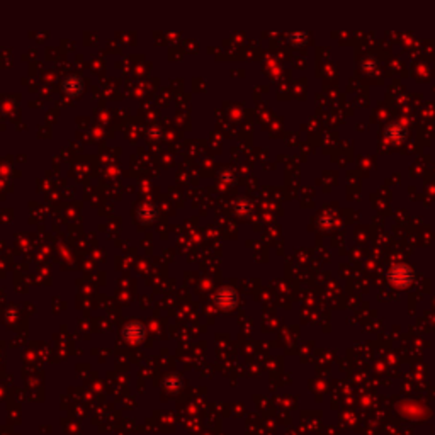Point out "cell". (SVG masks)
Instances as JSON below:
<instances>
[{"label":"cell","instance_id":"cell-1","mask_svg":"<svg viewBox=\"0 0 435 435\" xmlns=\"http://www.w3.org/2000/svg\"><path fill=\"white\" fill-rule=\"evenodd\" d=\"M391 281H393L398 287H405L407 284H410V281H412V272H410V269L400 265V267L393 269V272H391Z\"/></svg>","mask_w":435,"mask_h":435},{"label":"cell","instance_id":"cell-2","mask_svg":"<svg viewBox=\"0 0 435 435\" xmlns=\"http://www.w3.org/2000/svg\"><path fill=\"white\" fill-rule=\"evenodd\" d=\"M216 301H218L220 306L231 308V306H235V303H236V294H235V291L231 287H225V289H221V291L218 293Z\"/></svg>","mask_w":435,"mask_h":435},{"label":"cell","instance_id":"cell-3","mask_svg":"<svg viewBox=\"0 0 435 435\" xmlns=\"http://www.w3.org/2000/svg\"><path fill=\"white\" fill-rule=\"evenodd\" d=\"M82 79L80 77H68L65 82H63V89L68 92V94H79V92L82 90Z\"/></svg>","mask_w":435,"mask_h":435},{"label":"cell","instance_id":"cell-4","mask_svg":"<svg viewBox=\"0 0 435 435\" xmlns=\"http://www.w3.org/2000/svg\"><path fill=\"white\" fill-rule=\"evenodd\" d=\"M143 327L141 325H136V323H133V325H128L126 330H124V335L129 337L131 340H139V338L143 337Z\"/></svg>","mask_w":435,"mask_h":435}]
</instances>
